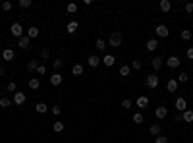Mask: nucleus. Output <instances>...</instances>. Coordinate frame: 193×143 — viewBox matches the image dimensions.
<instances>
[{"instance_id":"obj_1","label":"nucleus","mask_w":193,"mask_h":143,"mask_svg":"<svg viewBox=\"0 0 193 143\" xmlns=\"http://www.w3.org/2000/svg\"><path fill=\"white\" fill-rule=\"evenodd\" d=\"M145 83H147L149 89H156L158 83H160V78H158L156 74H149V75H147V79H145Z\"/></svg>"},{"instance_id":"obj_2","label":"nucleus","mask_w":193,"mask_h":143,"mask_svg":"<svg viewBox=\"0 0 193 143\" xmlns=\"http://www.w3.org/2000/svg\"><path fill=\"white\" fill-rule=\"evenodd\" d=\"M108 45H110L112 49H118V47L122 45V33H118V31L112 33L110 39H108Z\"/></svg>"},{"instance_id":"obj_3","label":"nucleus","mask_w":193,"mask_h":143,"mask_svg":"<svg viewBox=\"0 0 193 143\" xmlns=\"http://www.w3.org/2000/svg\"><path fill=\"white\" fill-rule=\"evenodd\" d=\"M10 33H12V37L21 39L23 37V25H21L19 21H16V23H12V27H10Z\"/></svg>"},{"instance_id":"obj_4","label":"nucleus","mask_w":193,"mask_h":143,"mask_svg":"<svg viewBox=\"0 0 193 143\" xmlns=\"http://www.w3.org/2000/svg\"><path fill=\"white\" fill-rule=\"evenodd\" d=\"M25 101H27V97H25V93H21V91L14 93V103H16L18 106H21V105H25Z\"/></svg>"},{"instance_id":"obj_5","label":"nucleus","mask_w":193,"mask_h":143,"mask_svg":"<svg viewBox=\"0 0 193 143\" xmlns=\"http://www.w3.org/2000/svg\"><path fill=\"white\" fill-rule=\"evenodd\" d=\"M164 64L168 66V68H172V70H174V68H180V64H181V62H180V58H178V56H170L168 60H164Z\"/></svg>"},{"instance_id":"obj_6","label":"nucleus","mask_w":193,"mask_h":143,"mask_svg":"<svg viewBox=\"0 0 193 143\" xmlns=\"http://www.w3.org/2000/svg\"><path fill=\"white\" fill-rule=\"evenodd\" d=\"M176 110H178V112L187 110V103H185V99H184V97H180L178 101H176Z\"/></svg>"},{"instance_id":"obj_7","label":"nucleus","mask_w":193,"mask_h":143,"mask_svg":"<svg viewBox=\"0 0 193 143\" xmlns=\"http://www.w3.org/2000/svg\"><path fill=\"white\" fill-rule=\"evenodd\" d=\"M100 62H103V60H100V58L97 56V54H91V56L87 58V64L91 66V68H97V66H99Z\"/></svg>"},{"instance_id":"obj_8","label":"nucleus","mask_w":193,"mask_h":143,"mask_svg":"<svg viewBox=\"0 0 193 143\" xmlns=\"http://www.w3.org/2000/svg\"><path fill=\"white\" fill-rule=\"evenodd\" d=\"M178 87H180L178 79H168V83H166V89H168L170 93H176V91H178Z\"/></svg>"},{"instance_id":"obj_9","label":"nucleus","mask_w":193,"mask_h":143,"mask_svg":"<svg viewBox=\"0 0 193 143\" xmlns=\"http://www.w3.org/2000/svg\"><path fill=\"white\" fill-rule=\"evenodd\" d=\"M62 81H64V78L60 75V72H54V74L50 75V83H52V85H60Z\"/></svg>"},{"instance_id":"obj_10","label":"nucleus","mask_w":193,"mask_h":143,"mask_svg":"<svg viewBox=\"0 0 193 143\" xmlns=\"http://www.w3.org/2000/svg\"><path fill=\"white\" fill-rule=\"evenodd\" d=\"M29 43H31V39L27 35H23L21 39H18V47L19 49H29Z\"/></svg>"},{"instance_id":"obj_11","label":"nucleus","mask_w":193,"mask_h":143,"mask_svg":"<svg viewBox=\"0 0 193 143\" xmlns=\"http://www.w3.org/2000/svg\"><path fill=\"white\" fill-rule=\"evenodd\" d=\"M151 66H153V70H160L162 68V66H164V60L160 58V56H156V58H153V62H151Z\"/></svg>"},{"instance_id":"obj_12","label":"nucleus","mask_w":193,"mask_h":143,"mask_svg":"<svg viewBox=\"0 0 193 143\" xmlns=\"http://www.w3.org/2000/svg\"><path fill=\"white\" fill-rule=\"evenodd\" d=\"M135 103H137L139 108H147V106H149V97L141 95V97H137V101H135Z\"/></svg>"},{"instance_id":"obj_13","label":"nucleus","mask_w":193,"mask_h":143,"mask_svg":"<svg viewBox=\"0 0 193 143\" xmlns=\"http://www.w3.org/2000/svg\"><path fill=\"white\" fill-rule=\"evenodd\" d=\"M155 116H156L158 120H164V118L168 116V110H166V108H164V106H158V108H156V110H155Z\"/></svg>"},{"instance_id":"obj_14","label":"nucleus","mask_w":193,"mask_h":143,"mask_svg":"<svg viewBox=\"0 0 193 143\" xmlns=\"http://www.w3.org/2000/svg\"><path fill=\"white\" fill-rule=\"evenodd\" d=\"M158 8H160V12H170V8H172V2L170 0H160V4H158Z\"/></svg>"},{"instance_id":"obj_15","label":"nucleus","mask_w":193,"mask_h":143,"mask_svg":"<svg viewBox=\"0 0 193 143\" xmlns=\"http://www.w3.org/2000/svg\"><path fill=\"white\" fill-rule=\"evenodd\" d=\"M103 64H104V66H108V68H112V66L116 64V58L112 56V54H106V56L103 58Z\"/></svg>"},{"instance_id":"obj_16","label":"nucleus","mask_w":193,"mask_h":143,"mask_svg":"<svg viewBox=\"0 0 193 143\" xmlns=\"http://www.w3.org/2000/svg\"><path fill=\"white\" fill-rule=\"evenodd\" d=\"M39 33H41V31H39V27L33 25V27H29V29H27V37H29V39H37V37H39Z\"/></svg>"},{"instance_id":"obj_17","label":"nucleus","mask_w":193,"mask_h":143,"mask_svg":"<svg viewBox=\"0 0 193 143\" xmlns=\"http://www.w3.org/2000/svg\"><path fill=\"white\" fill-rule=\"evenodd\" d=\"M168 33H170V31H168L166 25H156V35H158V37H168Z\"/></svg>"},{"instance_id":"obj_18","label":"nucleus","mask_w":193,"mask_h":143,"mask_svg":"<svg viewBox=\"0 0 193 143\" xmlns=\"http://www.w3.org/2000/svg\"><path fill=\"white\" fill-rule=\"evenodd\" d=\"M85 68H83V64H74V68H72V74L74 75H83Z\"/></svg>"},{"instance_id":"obj_19","label":"nucleus","mask_w":193,"mask_h":143,"mask_svg":"<svg viewBox=\"0 0 193 143\" xmlns=\"http://www.w3.org/2000/svg\"><path fill=\"white\" fill-rule=\"evenodd\" d=\"M181 118H184V122L191 124L193 122V110H184V112H181Z\"/></svg>"},{"instance_id":"obj_20","label":"nucleus","mask_w":193,"mask_h":143,"mask_svg":"<svg viewBox=\"0 0 193 143\" xmlns=\"http://www.w3.org/2000/svg\"><path fill=\"white\" fill-rule=\"evenodd\" d=\"M2 58H4L6 62L14 60V50H12V49H4V52H2Z\"/></svg>"},{"instance_id":"obj_21","label":"nucleus","mask_w":193,"mask_h":143,"mask_svg":"<svg viewBox=\"0 0 193 143\" xmlns=\"http://www.w3.org/2000/svg\"><path fill=\"white\" fill-rule=\"evenodd\" d=\"M25 68H27V72H37V68H39V62H37V60H29Z\"/></svg>"},{"instance_id":"obj_22","label":"nucleus","mask_w":193,"mask_h":143,"mask_svg":"<svg viewBox=\"0 0 193 143\" xmlns=\"http://www.w3.org/2000/svg\"><path fill=\"white\" fill-rule=\"evenodd\" d=\"M156 49H158V41H156V39L147 41V50H151V52H153V50H156Z\"/></svg>"},{"instance_id":"obj_23","label":"nucleus","mask_w":193,"mask_h":143,"mask_svg":"<svg viewBox=\"0 0 193 143\" xmlns=\"http://www.w3.org/2000/svg\"><path fill=\"white\" fill-rule=\"evenodd\" d=\"M29 87H31L33 91H37L39 87H41V81H39L37 78H31V79H29Z\"/></svg>"},{"instance_id":"obj_24","label":"nucleus","mask_w":193,"mask_h":143,"mask_svg":"<svg viewBox=\"0 0 193 143\" xmlns=\"http://www.w3.org/2000/svg\"><path fill=\"white\" fill-rule=\"evenodd\" d=\"M35 110H37L39 114H44V112L48 110V106L44 105V103H37V105H35Z\"/></svg>"},{"instance_id":"obj_25","label":"nucleus","mask_w":193,"mask_h":143,"mask_svg":"<svg viewBox=\"0 0 193 143\" xmlns=\"http://www.w3.org/2000/svg\"><path fill=\"white\" fill-rule=\"evenodd\" d=\"M130 72H131V68H130L128 64L120 66V75H122V78H126V75H130Z\"/></svg>"},{"instance_id":"obj_26","label":"nucleus","mask_w":193,"mask_h":143,"mask_svg":"<svg viewBox=\"0 0 193 143\" xmlns=\"http://www.w3.org/2000/svg\"><path fill=\"white\" fill-rule=\"evenodd\" d=\"M52 68H54L56 72H60V70L64 68V60H60V58H56V60L52 62Z\"/></svg>"},{"instance_id":"obj_27","label":"nucleus","mask_w":193,"mask_h":143,"mask_svg":"<svg viewBox=\"0 0 193 143\" xmlns=\"http://www.w3.org/2000/svg\"><path fill=\"white\" fill-rule=\"evenodd\" d=\"M160 130H162V128H160V124H153V126L149 128V131H151L153 135H160Z\"/></svg>"},{"instance_id":"obj_28","label":"nucleus","mask_w":193,"mask_h":143,"mask_svg":"<svg viewBox=\"0 0 193 143\" xmlns=\"http://www.w3.org/2000/svg\"><path fill=\"white\" fill-rule=\"evenodd\" d=\"M77 27H79V25H77V21H70L66 29H68V33H75V31H77Z\"/></svg>"},{"instance_id":"obj_29","label":"nucleus","mask_w":193,"mask_h":143,"mask_svg":"<svg viewBox=\"0 0 193 143\" xmlns=\"http://www.w3.org/2000/svg\"><path fill=\"white\" fill-rule=\"evenodd\" d=\"M189 81V75L185 74V72H181L180 75H178V83H187Z\"/></svg>"},{"instance_id":"obj_30","label":"nucleus","mask_w":193,"mask_h":143,"mask_svg":"<svg viewBox=\"0 0 193 143\" xmlns=\"http://www.w3.org/2000/svg\"><path fill=\"white\" fill-rule=\"evenodd\" d=\"M6 91H8V93H18V85H16L14 81H10V83L6 85Z\"/></svg>"},{"instance_id":"obj_31","label":"nucleus","mask_w":193,"mask_h":143,"mask_svg":"<svg viewBox=\"0 0 193 143\" xmlns=\"http://www.w3.org/2000/svg\"><path fill=\"white\" fill-rule=\"evenodd\" d=\"M66 10H68V14H75V12H77V4H75V2H70V4L66 6Z\"/></svg>"},{"instance_id":"obj_32","label":"nucleus","mask_w":193,"mask_h":143,"mask_svg":"<svg viewBox=\"0 0 193 143\" xmlns=\"http://www.w3.org/2000/svg\"><path fill=\"white\" fill-rule=\"evenodd\" d=\"M52 130L56 131V134H60V131H64V122H54Z\"/></svg>"},{"instance_id":"obj_33","label":"nucleus","mask_w":193,"mask_h":143,"mask_svg":"<svg viewBox=\"0 0 193 143\" xmlns=\"http://www.w3.org/2000/svg\"><path fill=\"white\" fill-rule=\"evenodd\" d=\"M39 56H41L43 60H48V58H50V50H48V49H43V50L39 52Z\"/></svg>"},{"instance_id":"obj_34","label":"nucleus","mask_w":193,"mask_h":143,"mask_svg":"<svg viewBox=\"0 0 193 143\" xmlns=\"http://www.w3.org/2000/svg\"><path fill=\"white\" fill-rule=\"evenodd\" d=\"M0 106H2V108L12 106V101H10V99H6V97H2V99H0Z\"/></svg>"},{"instance_id":"obj_35","label":"nucleus","mask_w":193,"mask_h":143,"mask_svg":"<svg viewBox=\"0 0 193 143\" xmlns=\"http://www.w3.org/2000/svg\"><path fill=\"white\" fill-rule=\"evenodd\" d=\"M106 49V43L103 41V39H97V50H100V52H103Z\"/></svg>"},{"instance_id":"obj_36","label":"nucleus","mask_w":193,"mask_h":143,"mask_svg":"<svg viewBox=\"0 0 193 143\" xmlns=\"http://www.w3.org/2000/svg\"><path fill=\"white\" fill-rule=\"evenodd\" d=\"M133 122H135V124H143V114H141V112H135V114H133Z\"/></svg>"},{"instance_id":"obj_37","label":"nucleus","mask_w":193,"mask_h":143,"mask_svg":"<svg viewBox=\"0 0 193 143\" xmlns=\"http://www.w3.org/2000/svg\"><path fill=\"white\" fill-rule=\"evenodd\" d=\"M181 39H184V41H189V39H191V31H187V29L181 31Z\"/></svg>"},{"instance_id":"obj_38","label":"nucleus","mask_w":193,"mask_h":143,"mask_svg":"<svg viewBox=\"0 0 193 143\" xmlns=\"http://www.w3.org/2000/svg\"><path fill=\"white\" fill-rule=\"evenodd\" d=\"M2 10H4V12H10V10H12V2H8V0L2 2Z\"/></svg>"},{"instance_id":"obj_39","label":"nucleus","mask_w":193,"mask_h":143,"mask_svg":"<svg viewBox=\"0 0 193 143\" xmlns=\"http://www.w3.org/2000/svg\"><path fill=\"white\" fill-rule=\"evenodd\" d=\"M31 6V0H19V8H29Z\"/></svg>"},{"instance_id":"obj_40","label":"nucleus","mask_w":193,"mask_h":143,"mask_svg":"<svg viewBox=\"0 0 193 143\" xmlns=\"http://www.w3.org/2000/svg\"><path fill=\"white\" fill-rule=\"evenodd\" d=\"M155 143H168V137H164V135H156Z\"/></svg>"},{"instance_id":"obj_41","label":"nucleus","mask_w":193,"mask_h":143,"mask_svg":"<svg viewBox=\"0 0 193 143\" xmlns=\"http://www.w3.org/2000/svg\"><path fill=\"white\" fill-rule=\"evenodd\" d=\"M131 68H133V70H141V62H139V60H133V62H131Z\"/></svg>"},{"instance_id":"obj_42","label":"nucleus","mask_w":193,"mask_h":143,"mask_svg":"<svg viewBox=\"0 0 193 143\" xmlns=\"http://www.w3.org/2000/svg\"><path fill=\"white\" fill-rule=\"evenodd\" d=\"M37 74H39V75L47 74V66H41V64H39V68H37Z\"/></svg>"},{"instance_id":"obj_43","label":"nucleus","mask_w":193,"mask_h":143,"mask_svg":"<svg viewBox=\"0 0 193 143\" xmlns=\"http://www.w3.org/2000/svg\"><path fill=\"white\" fill-rule=\"evenodd\" d=\"M60 112H62V108H60L58 105H56V106H52V114H56V116H58Z\"/></svg>"},{"instance_id":"obj_44","label":"nucleus","mask_w":193,"mask_h":143,"mask_svg":"<svg viewBox=\"0 0 193 143\" xmlns=\"http://www.w3.org/2000/svg\"><path fill=\"white\" fill-rule=\"evenodd\" d=\"M185 56H187L189 60H193V47H189V49H187V52H185Z\"/></svg>"},{"instance_id":"obj_45","label":"nucleus","mask_w":193,"mask_h":143,"mask_svg":"<svg viewBox=\"0 0 193 143\" xmlns=\"http://www.w3.org/2000/svg\"><path fill=\"white\" fill-rule=\"evenodd\" d=\"M122 106H124V108H130V106H131V101H130V99H126V101H122Z\"/></svg>"},{"instance_id":"obj_46","label":"nucleus","mask_w":193,"mask_h":143,"mask_svg":"<svg viewBox=\"0 0 193 143\" xmlns=\"http://www.w3.org/2000/svg\"><path fill=\"white\" fill-rule=\"evenodd\" d=\"M185 12H187V14H191V12H193V2L185 4Z\"/></svg>"},{"instance_id":"obj_47","label":"nucleus","mask_w":193,"mask_h":143,"mask_svg":"<svg viewBox=\"0 0 193 143\" xmlns=\"http://www.w3.org/2000/svg\"><path fill=\"white\" fill-rule=\"evenodd\" d=\"M174 122H184V118H181V112H178V114L174 116Z\"/></svg>"},{"instance_id":"obj_48","label":"nucleus","mask_w":193,"mask_h":143,"mask_svg":"<svg viewBox=\"0 0 193 143\" xmlns=\"http://www.w3.org/2000/svg\"><path fill=\"white\" fill-rule=\"evenodd\" d=\"M0 75H6V66L0 64Z\"/></svg>"}]
</instances>
